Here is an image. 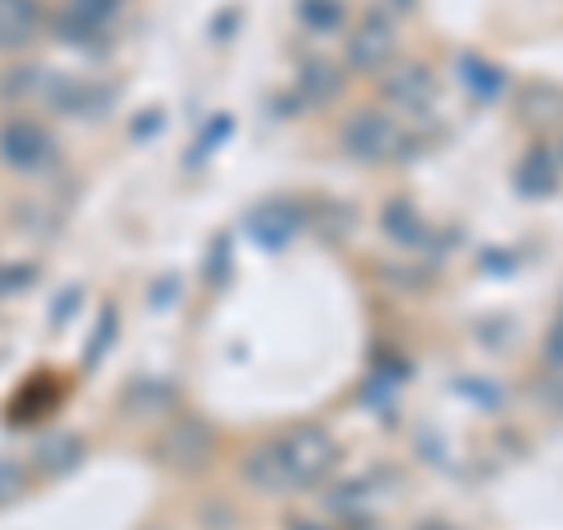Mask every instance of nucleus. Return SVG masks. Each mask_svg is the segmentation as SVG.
<instances>
[{
  "label": "nucleus",
  "instance_id": "obj_1",
  "mask_svg": "<svg viewBox=\"0 0 563 530\" xmlns=\"http://www.w3.org/2000/svg\"><path fill=\"white\" fill-rule=\"evenodd\" d=\"M0 160H5L14 174H38V169H47L57 160V142L38 118L14 113V118L0 122Z\"/></svg>",
  "mask_w": 563,
  "mask_h": 530
},
{
  "label": "nucleus",
  "instance_id": "obj_2",
  "mask_svg": "<svg viewBox=\"0 0 563 530\" xmlns=\"http://www.w3.org/2000/svg\"><path fill=\"white\" fill-rule=\"evenodd\" d=\"M277 446H282V460H287L296 489H306V483L324 479L338 465V450H334V442H328V432L324 427H310V423L291 427L287 436H277Z\"/></svg>",
  "mask_w": 563,
  "mask_h": 530
},
{
  "label": "nucleus",
  "instance_id": "obj_3",
  "mask_svg": "<svg viewBox=\"0 0 563 530\" xmlns=\"http://www.w3.org/2000/svg\"><path fill=\"white\" fill-rule=\"evenodd\" d=\"M155 456H160L169 470L193 474V470H202V465L212 460V427L197 423V418H175L169 432L155 442Z\"/></svg>",
  "mask_w": 563,
  "mask_h": 530
},
{
  "label": "nucleus",
  "instance_id": "obj_4",
  "mask_svg": "<svg viewBox=\"0 0 563 530\" xmlns=\"http://www.w3.org/2000/svg\"><path fill=\"white\" fill-rule=\"evenodd\" d=\"M122 10V0H61V10L47 20L57 43H71V48H85V43L99 38V28Z\"/></svg>",
  "mask_w": 563,
  "mask_h": 530
},
{
  "label": "nucleus",
  "instance_id": "obj_5",
  "mask_svg": "<svg viewBox=\"0 0 563 530\" xmlns=\"http://www.w3.org/2000/svg\"><path fill=\"white\" fill-rule=\"evenodd\" d=\"M338 142H343V150H348L352 160H390L395 146H399V132H395V122H390L385 113L362 108V113H352L348 122H343Z\"/></svg>",
  "mask_w": 563,
  "mask_h": 530
},
{
  "label": "nucleus",
  "instance_id": "obj_6",
  "mask_svg": "<svg viewBox=\"0 0 563 530\" xmlns=\"http://www.w3.org/2000/svg\"><path fill=\"white\" fill-rule=\"evenodd\" d=\"M390 57H395V20H385V14H367V20L352 28V38H348V61L357 71H375V67H385Z\"/></svg>",
  "mask_w": 563,
  "mask_h": 530
},
{
  "label": "nucleus",
  "instance_id": "obj_7",
  "mask_svg": "<svg viewBox=\"0 0 563 530\" xmlns=\"http://www.w3.org/2000/svg\"><path fill=\"white\" fill-rule=\"evenodd\" d=\"M240 479H244L254 493H296L291 470H287V460H282V446H277V442H263V446H254V450H244Z\"/></svg>",
  "mask_w": 563,
  "mask_h": 530
},
{
  "label": "nucleus",
  "instance_id": "obj_8",
  "mask_svg": "<svg viewBox=\"0 0 563 530\" xmlns=\"http://www.w3.org/2000/svg\"><path fill=\"white\" fill-rule=\"evenodd\" d=\"M296 226H301V207H296V202H263V207H254L244 216L249 240L263 244V249H282L296 236Z\"/></svg>",
  "mask_w": 563,
  "mask_h": 530
},
{
  "label": "nucleus",
  "instance_id": "obj_9",
  "mask_svg": "<svg viewBox=\"0 0 563 530\" xmlns=\"http://www.w3.org/2000/svg\"><path fill=\"white\" fill-rule=\"evenodd\" d=\"M175 409V381L165 376H136L122 389V413L128 418H160Z\"/></svg>",
  "mask_w": 563,
  "mask_h": 530
},
{
  "label": "nucleus",
  "instance_id": "obj_10",
  "mask_svg": "<svg viewBox=\"0 0 563 530\" xmlns=\"http://www.w3.org/2000/svg\"><path fill=\"white\" fill-rule=\"evenodd\" d=\"M85 460V442L75 432H57V436H43L34 446V470L57 479V474H71L75 465Z\"/></svg>",
  "mask_w": 563,
  "mask_h": 530
},
{
  "label": "nucleus",
  "instance_id": "obj_11",
  "mask_svg": "<svg viewBox=\"0 0 563 530\" xmlns=\"http://www.w3.org/2000/svg\"><path fill=\"white\" fill-rule=\"evenodd\" d=\"M43 28L38 0H0V48H24Z\"/></svg>",
  "mask_w": 563,
  "mask_h": 530
},
{
  "label": "nucleus",
  "instance_id": "obj_12",
  "mask_svg": "<svg viewBox=\"0 0 563 530\" xmlns=\"http://www.w3.org/2000/svg\"><path fill=\"white\" fill-rule=\"evenodd\" d=\"M296 24L315 38H328L348 24V10H343V0H296Z\"/></svg>",
  "mask_w": 563,
  "mask_h": 530
},
{
  "label": "nucleus",
  "instance_id": "obj_13",
  "mask_svg": "<svg viewBox=\"0 0 563 530\" xmlns=\"http://www.w3.org/2000/svg\"><path fill=\"white\" fill-rule=\"evenodd\" d=\"M296 89H301L306 104H334L343 89V75L328 61H306L301 75H296Z\"/></svg>",
  "mask_w": 563,
  "mask_h": 530
},
{
  "label": "nucleus",
  "instance_id": "obj_14",
  "mask_svg": "<svg viewBox=\"0 0 563 530\" xmlns=\"http://www.w3.org/2000/svg\"><path fill=\"white\" fill-rule=\"evenodd\" d=\"M47 75H52V71H43V67H10L5 75H0V99H5V104H34V99H43Z\"/></svg>",
  "mask_w": 563,
  "mask_h": 530
},
{
  "label": "nucleus",
  "instance_id": "obj_15",
  "mask_svg": "<svg viewBox=\"0 0 563 530\" xmlns=\"http://www.w3.org/2000/svg\"><path fill=\"white\" fill-rule=\"evenodd\" d=\"M428 89H432L428 71H422V67H399V71H390V81H385V99L414 108V104L428 99Z\"/></svg>",
  "mask_w": 563,
  "mask_h": 530
},
{
  "label": "nucleus",
  "instance_id": "obj_16",
  "mask_svg": "<svg viewBox=\"0 0 563 530\" xmlns=\"http://www.w3.org/2000/svg\"><path fill=\"white\" fill-rule=\"evenodd\" d=\"M113 338H118V305L104 301V305H99V329H94V338L85 342L81 362H85V366H99L104 357H108V348H113Z\"/></svg>",
  "mask_w": 563,
  "mask_h": 530
},
{
  "label": "nucleus",
  "instance_id": "obj_17",
  "mask_svg": "<svg viewBox=\"0 0 563 530\" xmlns=\"http://www.w3.org/2000/svg\"><path fill=\"white\" fill-rule=\"evenodd\" d=\"M230 132H235V118H230V113H216V118H212V128H202V132H197V142H193V150H188V160H183V165H188V169L202 165L216 146L226 142Z\"/></svg>",
  "mask_w": 563,
  "mask_h": 530
},
{
  "label": "nucleus",
  "instance_id": "obj_18",
  "mask_svg": "<svg viewBox=\"0 0 563 530\" xmlns=\"http://www.w3.org/2000/svg\"><path fill=\"white\" fill-rule=\"evenodd\" d=\"M113 104H118V85L113 81H85L81 104H75V118H104Z\"/></svg>",
  "mask_w": 563,
  "mask_h": 530
},
{
  "label": "nucleus",
  "instance_id": "obj_19",
  "mask_svg": "<svg viewBox=\"0 0 563 530\" xmlns=\"http://www.w3.org/2000/svg\"><path fill=\"white\" fill-rule=\"evenodd\" d=\"M34 282H38V263H24V258H5V263H0V301L28 291Z\"/></svg>",
  "mask_w": 563,
  "mask_h": 530
},
{
  "label": "nucleus",
  "instance_id": "obj_20",
  "mask_svg": "<svg viewBox=\"0 0 563 530\" xmlns=\"http://www.w3.org/2000/svg\"><path fill=\"white\" fill-rule=\"evenodd\" d=\"M202 277H207V287H226L230 282V236L212 240V254H207V263H202Z\"/></svg>",
  "mask_w": 563,
  "mask_h": 530
},
{
  "label": "nucleus",
  "instance_id": "obj_21",
  "mask_svg": "<svg viewBox=\"0 0 563 530\" xmlns=\"http://www.w3.org/2000/svg\"><path fill=\"white\" fill-rule=\"evenodd\" d=\"M81 296H85L81 287H67V291H61L57 301H52V310H47V324H52V329H67L71 315L81 310Z\"/></svg>",
  "mask_w": 563,
  "mask_h": 530
},
{
  "label": "nucleus",
  "instance_id": "obj_22",
  "mask_svg": "<svg viewBox=\"0 0 563 530\" xmlns=\"http://www.w3.org/2000/svg\"><path fill=\"white\" fill-rule=\"evenodd\" d=\"M24 479H28V470L20 460H10V456H0V503H10V497H20V489H24Z\"/></svg>",
  "mask_w": 563,
  "mask_h": 530
},
{
  "label": "nucleus",
  "instance_id": "obj_23",
  "mask_svg": "<svg viewBox=\"0 0 563 530\" xmlns=\"http://www.w3.org/2000/svg\"><path fill=\"white\" fill-rule=\"evenodd\" d=\"M160 128H165V113H160V108H141V113L132 118L128 136H132V142H151V136L160 132Z\"/></svg>",
  "mask_w": 563,
  "mask_h": 530
},
{
  "label": "nucleus",
  "instance_id": "obj_24",
  "mask_svg": "<svg viewBox=\"0 0 563 530\" xmlns=\"http://www.w3.org/2000/svg\"><path fill=\"white\" fill-rule=\"evenodd\" d=\"M385 230L390 236H399V240H418V221H414L409 207H390L385 212Z\"/></svg>",
  "mask_w": 563,
  "mask_h": 530
},
{
  "label": "nucleus",
  "instance_id": "obj_25",
  "mask_svg": "<svg viewBox=\"0 0 563 530\" xmlns=\"http://www.w3.org/2000/svg\"><path fill=\"white\" fill-rule=\"evenodd\" d=\"M179 291H183V282H179V273H169V277H160V282H155V287H151V305H155V310L175 305V301H179Z\"/></svg>",
  "mask_w": 563,
  "mask_h": 530
},
{
  "label": "nucleus",
  "instance_id": "obj_26",
  "mask_svg": "<svg viewBox=\"0 0 563 530\" xmlns=\"http://www.w3.org/2000/svg\"><path fill=\"white\" fill-rule=\"evenodd\" d=\"M226 526H230V507H221V503L202 507V530H226Z\"/></svg>",
  "mask_w": 563,
  "mask_h": 530
},
{
  "label": "nucleus",
  "instance_id": "obj_27",
  "mask_svg": "<svg viewBox=\"0 0 563 530\" xmlns=\"http://www.w3.org/2000/svg\"><path fill=\"white\" fill-rule=\"evenodd\" d=\"M287 530H315V521H301V517H291Z\"/></svg>",
  "mask_w": 563,
  "mask_h": 530
},
{
  "label": "nucleus",
  "instance_id": "obj_28",
  "mask_svg": "<svg viewBox=\"0 0 563 530\" xmlns=\"http://www.w3.org/2000/svg\"><path fill=\"white\" fill-rule=\"evenodd\" d=\"M385 5H390V10H399V14H404V10H409V5H414V0H385Z\"/></svg>",
  "mask_w": 563,
  "mask_h": 530
},
{
  "label": "nucleus",
  "instance_id": "obj_29",
  "mask_svg": "<svg viewBox=\"0 0 563 530\" xmlns=\"http://www.w3.org/2000/svg\"><path fill=\"white\" fill-rule=\"evenodd\" d=\"M151 530H169V526H151Z\"/></svg>",
  "mask_w": 563,
  "mask_h": 530
}]
</instances>
